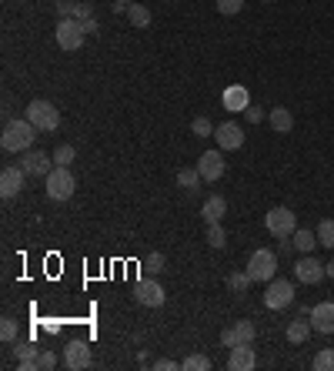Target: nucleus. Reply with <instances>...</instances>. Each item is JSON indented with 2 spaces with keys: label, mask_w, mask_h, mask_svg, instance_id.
<instances>
[{
  "label": "nucleus",
  "mask_w": 334,
  "mask_h": 371,
  "mask_svg": "<svg viewBox=\"0 0 334 371\" xmlns=\"http://www.w3.org/2000/svg\"><path fill=\"white\" fill-rule=\"evenodd\" d=\"M311 338V321H304V314L298 321H288V341L291 344H304V341Z\"/></svg>",
  "instance_id": "23"
},
{
  "label": "nucleus",
  "mask_w": 334,
  "mask_h": 371,
  "mask_svg": "<svg viewBox=\"0 0 334 371\" xmlns=\"http://www.w3.org/2000/svg\"><path fill=\"white\" fill-rule=\"evenodd\" d=\"M201 170L198 168H181L177 170V187H184V191H198L201 187Z\"/></svg>",
  "instance_id": "24"
},
{
  "label": "nucleus",
  "mask_w": 334,
  "mask_h": 371,
  "mask_svg": "<svg viewBox=\"0 0 334 371\" xmlns=\"http://www.w3.org/2000/svg\"><path fill=\"white\" fill-rule=\"evenodd\" d=\"M20 168L27 170V177H47L54 170V157H47L44 151H24L20 154Z\"/></svg>",
  "instance_id": "11"
},
{
  "label": "nucleus",
  "mask_w": 334,
  "mask_h": 371,
  "mask_svg": "<svg viewBox=\"0 0 334 371\" xmlns=\"http://www.w3.org/2000/svg\"><path fill=\"white\" fill-rule=\"evenodd\" d=\"M261 3H271V0H261Z\"/></svg>",
  "instance_id": "44"
},
{
  "label": "nucleus",
  "mask_w": 334,
  "mask_h": 371,
  "mask_svg": "<svg viewBox=\"0 0 334 371\" xmlns=\"http://www.w3.org/2000/svg\"><path fill=\"white\" fill-rule=\"evenodd\" d=\"M74 157H77L74 144H61V147L54 151V164H61V168H71V164H74Z\"/></svg>",
  "instance_id": "30"
},
{
  "label": "nucleus",
  "mask_w": 334,
  "mask_h": 371,
  "mask_svg": "<svg viewBox=\"0 0 334 371\" xmlns=\"http://www.w3.org/2000/svg\"><path fill=\"white\" fill-rule=\"evenodd\" d=\"M77 191V181L71 168H61V164H54V170L47 174V198L50 201H71Z\"/></svg>",
  "instance_id": "3"
},
{
  "label": "nucleus",
  "mask_w": 334,
  "mask_h": 371,
  "mask_svg": "<svg viewBox=\"0 0 334 371\" xmlns=\"http://www.w3.org/2000/svg\"><path fill=\"white\" fill-rule=\"evenodd\" d=\"M247 275H251V281H268L277 275V254H274L271 247H258L251 258H247V268H244Z\"/></svg>",
  "instance_id": "4"
},
{
  "label": "nucleus",
  "mask_w": 334,
  "mask_h": 371,
  "mask_svg": "<svg viewBox=\"0 0 334 371\" xmlns=\"http://www.w3.org/2000/svg\"><path fill=\"white\" fill-rule=\"evenodd\" d=\"M311 328L318 335H334V301H321L311 308Z\"/></svg>",
  "instance_id": "15"
},
{
  "label": "nucleus",
  "mask_w": 334,
  "mask_h": 371,
  "mask_svg": "<svg viewBox=\"0 0 334 371\" xmlns=\"http://www.w3.org/2000/svg\"><path fill=\"white\" fill-rule=\"evenodd\" d=\"M264 228H268L271 238H291V234L298 231V214L291 208H271L264 214Z\"/></svg>",
  "instance_id": "5"
},
{
  "label": "nucleus",
  "mask_w": 334,
  "mask_h": 371,
  "mask_svg": "<svg viewBox=\"0 0 334 371\" xmlns=\"http://www.w3.org/2000/svg\"><path fill=\"white\" fill-rule=\"evenodd\" d=\"M258 365V355H254V348L251 344H234L228 355V368L231 371H251Z\"/></svg>",
  "instance_id": "16"
},
{
  "label": "nucleus",
  "mask_w": 334,
  "mask_h": 371,
  "mask_svg": "<svg viewBox=\"0 0 334 371\" xmlns=\"http://www.w3.org/2000/svg\"><path fill=\"white\" fill-rule=\"evenodd\" d=\"M324 271H328V278H334V261H328V264H324Z\"/></svg>",
  "instance_id": "43"
},
{
  "label": "nucleus",
  "mask_w": 334,
  "mask_h": 371,
  "mask_svg": "<svg viewBox=\"0 0 334 371\" xmlns=\"http://www.w3.org/2000/svg\"><path fill=\"white\" fill-rule=\"evenodd\" d=\"M294 305V284L288 278H271L268 281V291H264V308L281 311Z\"/></svg>",
  "instance_id": "7"
},
{
  "label": "nucleus",
  "mask_w": 334,
  "mask_h": 371,
  "mask_svg": "<svg viewBox=\"0 0 334 371\" xmlns=\"http://www.w3.org/2000/svg\"><path fill=\"white\" fill-rule=\"evenodd\" d=\"M251 97H247V87H228L224 91V108L228 110H247Z\"/></svg>",
  "instance_id": "22"
},
{
  "label": "nucleus",
  "mask_w": 334,
  "mask_h": 371,
  "mask_svg": "<svg viewBox=\"0 0 334 371\" xmlns=\"http://www.w3.org/2000/svg\"><path fill=\"white\" fill-rule=\"evenodd\" d=\"M24 117H27V121H31L41 134H54V131L61 127V110L54 108L50 101H31Z\"/></svg>",
  "instance_id": "2"
},
{
  "label": "nucleus",
  "mask_w": 334,
  "mask_h": 371,
  "mask_svg": "<svg viewBox=\"0 0 334 371\" xmlns=\"http://www.w3.org/2000/svg\"><path fill=\"white\" fill-rule=\"evenodd\" d=\"M194 168L201 170L204 181H221V177H224V154H221V151H204Z\"/></svg>",
  "instance_id": "13"
},
{
  "label": "nucleus",
  "mask_w": 334,
  "mask_h": 371,
  "mask_svg": "<svg viewBox=\"0 0 334 371\" xmlns=\"http://www.w3.org/2000/svg\"><path fill=\"white\" fill-rule=\"evenodd\" d=\"M140 268H144L147 275H161V271H164V254H161V251H154V254H147Z\"/></svg>",
  "instance_id": "32"
},
{
  "label": "nucleus",
  "mask_w": 334,
  "mask_h": 371,
  "mask_svg": "<svg viewBox=\"0 0 334 371\" xmlns=\"http://www.w3.org/2000/svg\"><path fill=\"white\" fill-rule=\"evenodd\" d=\"M211 368V358L208 355H187L181 361V371H208Z\"/></svg>",
  "instance_id": "29"
},
{
  "label": "nucleus",
  "mask_w": 334,
  "mask_h": 371,
  "mask_svg": "<svg viewBox=\"0 0 334 371\" xmlns=\"http://www.w3.org/2000/svg\"><path fill=\"white\" fill-rule=\"evenodd\" d=\"M54 37H57V47H61V50L74 54V50H80V44H84L87 34H84V27H80V20H74V17H61V24H57Z\"/></svg>",
  "instance_id": "6"
},
{
  "label": "nucleus",
  "mask_w": 334,
  "mask_h": 371,
  "mask_svg": "<svg viewBox=\"0 0 334 371\" xmlns=\"http://www.w3.org/2000/svg\"><path fill=\"white\" fill-rule=\"evenodd\" d=\"M64 365H67L71 371L91 368V365H94V351H91V344H87V341H80V338L67 341V344H64Z\"/></svg>",
  "instance_id": "8"
},
{
  "label": "nucleus",
  "mask_w": 334,
  "mask_h": 371,
  "mask_svg": "<svg viewBox=\"0 0 334 371\" xmlns=\"http://www.w3.org/2000/svg\"><path fill=\"white\" fill-rule=\"evenodd\" d=\"M318 241L324 247H334V217H324L318 224Z\"/></svg>",
  "instance_id": "31"
},
{
  "label": "nucleus",
  "mask_w": 334,
  "mask_h": 371,
  "mask_svg": "<svg viewBox=\"0 0 334 371\" xmlns=\"http://www.w3.org/2000/svg\"><path fill=\"white\" fill-rule=\"evenodd\" d=\"M181 368V361H170V358H157L154 361V371H177Z\"/></svg>",
  "instance_id": "38"
},
{
  "label": "nucleus",
  "mask_w": 334,
  "mask_h": 371,
  "mask_svg": "<svg viewBox=\"0 0 334 371\" xmlns=\"http://www.w3.org/2000/svg\"><path fill=\"white\" fill-rule=\"evenodd\" d=\"M217 10L224 17H234V14H241L244 10V0H217Z\"/></svg>",
  "instance_id": "34"
},
{
  "label": "nucleus",
  "mask_w": 334,
  "mask_h": 371,
  "mask_svg": "<svg viewBox=\"0 0 334 371\" xmlns=\"http://www.w3.org/2000/svg\"><path fill=\"white\" fill-rule=\"evenodd\" d=\"M87 17H94V7L87 3V0H80L74 7V20H87Z\"/></svg>",
  "instance_id": "37"
},
{
  "label": "nucleus",
  "mask_w": 334,
  "mask_h": 371,
  "mask_svg": "<svg viewBox=\"0 0 334 371\" xmlns=\"http://www.w3.org/2000/svg\"><path fill=\"white\" fill-rule=\"evenodd\" d=\"M24 184H27V170L24 168H3L0 170V194L10 201V198H17L20 191H24Z\"/></svg>",
  "instance_id": "12"
},
{
  "label": "nucleus",
  "mask_w": 334,
  "mask_h": 371,
  "mask_svg": "<svg viewBox=\"0 0 334 371\" xmlns=\"http://www.w3.org/2000/svg\"><path fill=\"white\" fill-rule=\"evenodd\" d=\"M234 344H254V338H258V328H254V321H247V318H241V321H234Z\"/></svg>",
  "instance_id": "20"
},
{
  "label": "nucleus",
  "mask_w": 334,
  "mask_h": 371,
  "mask_svg": "<svg viewBox=\"0 0 334 371\" xmlns=\"http://www.w3.org/2000/svg\"><path fill=\"white\" fill-rule=\"evenodd\" d=\"M201 214H204L208 224H217V221H224V214H228V201H224L221 194H211V198L204 201V208H201Z\"/></svg>",
  "instance_id": "18"
},
{
  "label": "nucleus",
  "mask_w": 334,
  "mask_h": 371,
  "mask_svg": "<svg viewBox=\"0 0 334 371\" xmlns=\"http://www.w3.org/2000/svg\"><path fill=\"white\" fill-rule=\"evenodd\" d=\"M214 138H217V147H221V151H238V147H244V127L228 121L214 131Z\"/></svg>",
  "instance_id": "14"
},
{
  "label": "nucleus",
  "mask_w": 334,
  "mask_h": 371,
  "mask_svg": "<svg viewBox=\"0 0 334 371\" xmlns=\"http://www.w3.org/2000/svg\"><path fill=\"white\" fill-rule=\"evenodd\" d=\"M268 124L274 127V134H291V127H294V114H291L288 108H271Z\"/></svg>",
  "instance_id": "19"
},
{
  "label": "nucleus",
  "mask_w": 334,
  "mask_h": 371,
  "mask_svg": "<svg viewBox=\"0 0 334 371\" xmlns=\"http://www.w3.org/2000/svg\"><path fill=\"white\" fill-rule=\"evenodd\" d=\"M208 245H211L214 251H221V247L228 245V234L221 228V221H217V224H208Z\"/></svg>",
  "instance_id": "28"
},
{
  "label": "nucleus",
  "mask_w": 334,
  "mask_h": 371,
  "mask_svg": "<svg viewBox=\"0 0 334 371\" xmlns=\"http://www.w3.org/2000/svg\"><path fill=\"white\" fill-rule=\"evenodd\" d=\"M214 131H217V127H214L208 117H194V121H191V134H194V138H208Z\"/></svg>",
  "instance_id": "33"
},
{
  "label": "nucleus",
  "mask_w": 334,
  "mask_h": 371,
  "mask_svg": "<svg viewBox=\"0 0 334 371\" xmlns=\"http://www.w3.org/2000/svg\"><path fill=\"white\" fill-rule=\"evenodd\" d=\"M0 338H3V341L17 338V321H14V318H3V321H0Z\"/></svg>",
  "instance_id": "35"
},
{
  "label": "nucleus",
  "mask_w": 334,
  "mask_h": 371,
  "mask_svg": "<svg viewBox=\"0 0 334 371\" xmlns=\"http://www.w3.org/2000/svg\"><path fill=\"white\" fill-rule=\"evenodd\" d=\"M294 278L301 281V284H318V281H324V278H328L324 261H318L314 254H304L301 261L294 264Z\"/></svg>",
  "instance_id": "10"
},
{
  "label": "nucleus",
  "mask_w": 334,
  "mask_h": 371,
  "mask_svg": "<svg viewBox=\"0 0 334 371\" xmlns=\"http://www.w3.org/2000/svg\"><path fill=\"white\" fill-rule=\"evenodd\" d=\"M134 301L137 305H144V308H161V305L167 301V291L154 278H144V281H137Z\"/></svg>",
  "instance_id": "9"
},
{
  "label": "nucleus",
  "mask_w": 334,
  "mask_h": 371,
  "mask_svg": "<svg viewBox=\"0 0 334 371\" xmlns=\"http://www.w3.org/2000/svg\"><path fill=\"white\" fill-rule=\"evenodd\" d=\"M251 284H254V281H251V275H247V271H234V275H228V288L234 294H244Z\"/></svg>",
  "instance_id": "26"
},
{
  "label": "nucleus",
  "mask_w": 334,
  "mask_h": 371,
  "mask_svg": "<svg viewBox=\"0 0 334 371\" xmlns=\"http://www.w3.org/2000/svg\"><path fill=\"white\" fill-rule=\"evenodd\" d=\"M57 365V355L54 351H41V358H37V371H50Z\"/></svg>",
  "instance_id": "36"
},
{
  "label": "nucleus",
  "mask_w": 334,
  "mask_h": 371,
  "mask_svg": "<svg viewBox=\"0 0 334 371\" xmlns=\"http://www.w3.org/2000/svg\"><path fill=\"white\" fill-rule=\"evenodd\" d=\"M221 344H224V348H234V331H221Z\"/></svg>",
  "instance_id": "42"
},
{
  "label": "nucleus",
  "mask_w": 334,
  "mask_h": 371,
  "mask_svg": "<svg viewBox=\"0 0 334 371\" xmlns=\"http://www.w3.org/2000/svg\"><path fill=\"white\" fill-rule=\"evenodd\" d=\"M74 0H57V10H61V17H74Z\"/></svg>",
  "instance_id": "40"
},
{
  "label": "nucleus",
  "mask_w": 334,
  "mask_h": 371,
  "mask_svg": "<svg viewBox=\"0 0 334 371\" xmlns=\"http://www.w3.org/2000/svg\"><path fill=\"white\" fill-rule=\"evenodd\" d=\"M127 20L134 27H151V10L144 3H127Z\"/></svg>",
  "instance_id": "25"
},
{
  "label": "nucleus",
  "mask_w": 334,
  "mask_h": 371,
  "mask_svg": "<svg viewBox=\"0 0 334 371\" xmlns=\"http://www.w3.org/2000/svg\"><path fill=\"white\" fill-rule=\"evenodd\" d=\"M244 117H247L251 124H261V121H264V110H261V108H254V104H247V110H244Z\"/></svg>",
  "instance_id": "39"
},
{
  "label": "nucleus",
  "mask_w": 334,
  "mask_h": 371,
  "mask_svg": "<svg viewBox=\"0 0 334 371\" xmlns=\"http://www.w3.org/2000/svg\"><path fill=\"white\" fill-rule=\"evenodd\" d=\"M37 134H41V131H37L27 117L7 121L3 134H0V147H3L7 154H24V151H31L34 147V138H37Z\"/></svg>",
  "instance_id": "1"
},
{
  "label": "nucleus",
  "mask_w": 334,
  "mask_h": 371,
  "mask_svg": "<svg viewBox=\"0 0 334 371\" xmlns=\"http://www.w3.org/2000/svg\"><path fill=\"white\" fill-rule=\"evenodd\" d=\"M80 27H84V34H97V31H101L94 17H87V20H80Z\"/></svg>",
  "instance_id": "41"
},
{
  "label": "nucleus",
  "mask_w": 334,
  "mask_h": 371,
  "mask_svg": "<svg viewBox=\"0 0 334 371\" xmlns=\"http://www.w3.org/2000/svg\"><path fill=\"white\" fill-rule=\"evenodd\" d=\"M291 241H294V247H298L301 254H314V245H321L318 234L307 231V228H298V231L291 234Z\"/></svg>",
  "instance_id": "21"
},
{
  "label": "nucleus",
  "mask_w": 334,
  "mask_h": 371,
  "mask_svg": "<svg viewBox=\"0 0 334 371\" xmlns=\"http://www.w3.org/2000/svg\"><path fill=\"white\" fill-rule=\"evenodd\" d=\"M311 368L314 371H334V348H321L314 361H311Z\"/></svg>",
  "instance_id": "27"
},
{
  "label": "nucleus",
  "mask_w": 334,
  "mask_h": 371,
  "mask_svg": "<svg viewBox=\"0 0 334 371\" xmlns=\"http://www.w3.org/2000/svg\"><path fill=\"white\" fill-rule=\"evenodd\" d=\"M37 358H41V348L34 341L17 344V368L20 371H37Z\"/></svg>",
  "instance_id": "17"
}]
</instances>
